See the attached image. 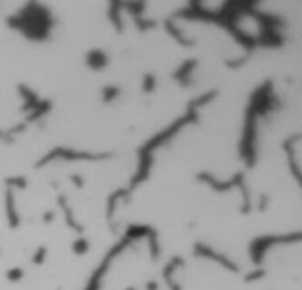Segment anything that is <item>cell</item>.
<instances>
[{
    "instance_id": "cell-1",
    "label": "cell",
    "mask_w": 302,
    "mask_h": 290,
    "mask_svg": "<svg viewBox=\"0 0 302 290\" xmlns=\"http://www.w3.org/2000/svg\"><path fill=\"white\" fill-rule=\"evenodd\" d=\"M55 157H62L65 161H99V159H106L110 157V154H90V152H80L74 149H65V147H57L50 154H46L39 163H36L37 168L45 166L46 163H50Z\"/></svg>"
},
{
    "instance_id": "cell-2",
    "label": "cell",
    "mask_w": 302,
    "mask_h": 290,
    "mask_svg": "<svg viewBox=\"0 0 302 290\" xmlns=\"http://www.w3.org/2000/svg\"><path fill=\"white\" fill-rule=\"evenodd\" d=\"M301 232H295L294 235H267V237H258L251 242V255H253V262L256 266H260L263 258V253L267 251L269 246H272L274 242H290V241H301Z\"/></svg>"
},
{
    "instance_id": "cell-3",
    "label": "cell",
    "mask_w": 302,
    "mask_h": 290,
    "mask_svg": "<svg viewBox=\"0 0 302 290\" xmlns=\"http://www.w3.org/2000/svg\"><path fill=\"white\" fill-rule=\"evenodd\" d=\"M194 255L196 257H205V258H212L214 262L221 264L223 267H226V269H230L232 273H239V266L237 264H234L230 258H226L225 255L221 253H216V251L210 248V246L207 244H201V242H196V246H194Z\"/></svg>"
},
{
    "instance_id": "cell-4",
    "label": "cell",
    "mask_w": 302,
    "mask_h": 290,
    "mask_svg": "<svg viewBox=\"0 0 302 290\" xmlns=\"http://www.w3.org/2000/svg\"><path fill=\"white\" fill-rule=\"evenodd\" d=\"M129 242H131V241H129L127 237H125L124 241L121 242V244H117V246H115V248H113L112 251H110V253H108V257L105 258V262L101 264V267L96 271V273H94V276H92V278H90V283H89V287H87V290H99V282H101V276H103V273H105V271H106V267L110 266V260H112V258L115 257V255H117V253H121V251L124 250L125 246L129 244Z\"/></svg>"
},
{
    "instance_id": "cell-5",
    "label": "cell",
    "mask_w": 302,
    "mask_h": 290,
    "mask_svg": "<svg viewBox=\"0 0 302 290\" xmlns=\"http://www.w3.org/2000/svg\"><path fill=\"white\" fill-rule=\"evenodd\" d=\"M198 181H203V182H209L210 186L214 188V191H228L235 186H239L242 181H244V173L239 172L237 175H234V179H230L226 182H219L210 175V173H198Z\"/></svg>"
},
{
    "instance_id": "cell-6",
    "label": "cell",
    "mask_w": 302,
    "mask_h": 290,
    "mask_svg": "<svg viewBox=\"0 0 302 290\" xmlns=\"http://www.w3.org/2000/svg\"><path fill=\"white\" fill-rule=\"evenodd\" d=\"M87 66L94 71H101L108 66V55L103 50H90L87 53Z\"/></svg>"
},
{
    "instance_id": "cell-7",
    "label": "cell",
    "mask_w": 302,
    "mask_h": 290,
    "mask_svg": "<svg viewBox=\"0 0 302 290\" xmlns=\"http://www.w3.org/2000/svg\"><path fill=\"white\" fill-rule=\"evenodd\" d=\"M184 266V260H182L181 257H174L172 260H170V264L165 267V271H163V278H165L166 285L170 287V290H181V285L179 283L174 282V278H172V274H174L175 267H182Z\"/></svg>"
},
{
    "instance_id": "cell-8",
    "label": "cell",
    "mask_w": 302,
    "mask_h": 290,
    "mask_svg": "<svg viewBox=\"0 0 302 290\" xmlns=\"http://www.w3.org/2000/svg\"><path fill=\"white\" fill-rule=\"evenodd\" d=\"M5 216H7V223L11 228H16L20 225V218L16 214V209H14V195H12V190L5 191Z\"/></svg>"
},
{
    "instance_id": "cell-9",
    "label": "cell",
    "mask_w": 302,
    "mask_h": 290,
    "mask_svg": "<svg viewBox=\"0 0 302 290\" xmlns=\"http://www.w3.org/2000/svg\"><path fill=\"white\" fill-rule=\"evenodd\" d=\"M194 68H196V61H185L184 64H182L181 68L174 72V80L181 81L182 87H187V85H191L189 74H191V71H193Z\"/></svg>"
},
{
    "instance_id": "cell-10",
    "label": "cell",
    "mask_w": 302,
    "mask_h": 290,
    "mask_svg": "<svg viewBox=\"0 0 302 290\" xmlns=\"http://www.w3.org/2000/svg\"><path fill=\"white\" fill-rule=\"evenodd\" d=\"M18 90H20V94L25 97V105L21 106V112H32V110H36L37 105H39V99H37V96L34 94V90L28 89L27 85H20Z\"/></svg>"
},
{
    "instance_id": "cell-11",
    "label": "cell",
    "mask_w": 302,
    "mask_h": 290,
    "mask_svg": "<svg viewBox=\"0 0 302 290\" xmlns=\"http://www.w3.org/2000/svg\"><path fill=\"white\" fill-rule=\"evenodd\" d=\"M59 206H60V209L64 211L65 223H67L71 228L76 230L78 234H81V232H83V226H81L80 223H76V219H74V216H73V209L67 206V200H65V197H59Z\"/></svg>"
},
{
    "instance_id": "cell-12",
    "label": "cell",
    "mask_w": 302,
    "mask_h": 290,
    "mask_svg": "<svg viewBox=\"0 0 302 290\" xmlns=\"http://www.w3.org/2000/svg\"><path fill=\"white\" fill-rule=\"evenodd\" d=\"M165 27H166V30L170 32V36L174 37V39H177V43H181L182 46H193L194 45V41H191V39H187V37H184V34L179 30L177 27L174 25V20L170 18V20H166L165 21Z\"/></svg>"
},
{
    "instance_id": "cell-13",
    "label": "cell",
    "mask_w": 302,
    "mask_h": 290,
    "mask_svg": "<svg viewBox=\"0 0 302 290\" xmlns=\"http://www.w3.org/2000/svg\"><path fill=\"white\" fill-rule=\"evenodd\" d=\"M156 234V230L150 228V226H129L127 232H125V237L131 241V239L134 237H152V235Z\"/></svg>"
},
{
    "instance_id": "cell-14",
    "label": "cell",
    "mask_w": 302,
    "mask_h": 290,
    "mask_svg": "<svg viewBox=\"0 0 302 290\" xmlns=\"http://www.w3.org/2000/svg\"><path fill=\"white\" fill-rule=\"evenodd\" d=\"M124 7V4L122 2H112V5H110V18H112V23L113 27H115V30L117 32H122L124 30V27H122V21H121V9Z\"/></svg>"
},
{
    "instance_id": "cell-15",
    "label": "cell",
    "mask_w": 302,
    "mask_h": 290,
    "mask_svg": "<svg viewBox=\"0 0 302 290\" xmlns=\"http://www.w3.org/2000/svg\"><path fill=\"white\" fill-rule=\"evenodd\" d=\"M127 190H117L115 193H112L108 197V204H106V216L112 219L113 213H115V206H117V200H121L122 197H127Z\"/></svg>"
},
{
    "instance_id": "cell-16",
    "label": "cell",
    "mask_w": 302,
    "mask_h": 290,
    "mask_svg": "<svg viewBox=\"0 0 302 290\" xmlns=\"http://www.w3.org/2000/svg\"><path fill=\"white\" fill-rule=\"evenodd\" d=\"M52 108V101H39V105H37L36 110H32V112L28 113V117H27V122L25 124H28V122H34L37 121L39 117H43L48 110Z\"/></svg>"
},
{
    "instance_id": "cell-17",
    "label": "cell",
    "mask_w": 302,
    "mask_h": 290,
    "mask_svg": "<svg viewBox=\"0 0 302 290\" xmlns=\"http://www.w3.org/2000/svg\"><path fill=\"white\" fill-rule=\"evenodd\" d=\"M216 96H218V90H210V92H207V94H201V96H198L196 99L191 101L189 105H187V110H194V112H196L198 106H203V105H207V103H210Z\"/></svg>"
},
{
    "instance_id": "cell-18",
    "label": "cell",
    "mask_w": 302,
    "mask_h": 290,
    "mask_svg": "<svg viewBox=\"0 0 302 290\" xmlns=\"http://www.w3.org/2000/svg\"><path fill=\"white\" fill-rule=\"evenodd\" d=\"M27 179L23 175H16V177H7L5 179V186H7V190H25L27 188Z\"/></svg>"
},
{
    "instance_id": "cell-19",
    "label": "cell",
    "mask_w": 302,
    "mask_h": 290,
    "mask_svg": "<svg viewBox=\"0 0 302 290\" xmlns=\"http://www.w3.org/2000/svg\"><path fill=\"white\" fill-rule=\"evenodd\" d=\"M119 94H121V87H117V85H108V87L103 89V101H105V103H112V101L117 99Z\"/></svg>"
},
{
    "instance_id": "cell-20",
    "label": "cell",
    "mask_w": 302,
    "mask_h": 290,
    "mask_svg": "<svg viewBox=\"0 0 302 290\" xmlns=\"http://www.w3.org/2000/svg\"><path fill=\"white\" fill-rule=\"evenodd\" d=\"M124 7L127 9L134 18H140L141 12L145 11V4H143V2H129V4H124Z\"/></svg>"
},
{
    "instance_id": "cell-21",
    "label": "cell",
    "mask_w": 302,
    "mask_h": 290,
    "mask_svg": "<svg viewBox=\"0 0 302 290\" xmlns=\"http://www.w3.org/2000/svg\"><path fill=\"white\" fill-rule=\"evenodd\" d=\"M46 257H48V248H46V246H39L32 255V262L36 264V266H41V264L46 260Z\"/></svg>"
},
{
    "instance_id": "cell-22",
    "label": "cell",
    "mask_w": 302,
    "mask_h": 290,
    "mask_svg": "<svg viewBox=\"0 0 302 290\" xmlns=\"http://www.w3.org/2000/svg\"><path fill=\"white\" fill-rule=\"evenodd\" d=\"M89 241L87 239H83V237H80V239H76V241L73 242V251L76 255H85L87 251H89Z\"/></svg>"
},
{
    "instance_id": "cell-23",
    "label": "cell",
    "mask_w": 302,
    "mask_h": 290,
    "mask_svg": "<svg viewBox=\"0 0 302 290\" xmlns=\"http://www.w3.org/2000/svg\"><path fill=\"white\" fill-rule=\"evenodd\" d=\"M5 278L12 283L20 282V280L23 278V269H21V267H12V269H9L7 273H5Z\"/></svg>"
},
{
    "instance_id": "cell-24",
    "label": "cell",
    "mask_w": 302,
    "mask_h": 290,
    "mask_svg": "<svg viewBox=\"0 0 302 290\" xmlns=\"http://www.w3.org/2000/svg\"><path fill=\"white\" fill-rule=\"evenodd\" d=\"M141 89H143V92H152V90L156 89V76H154V74H145Z\"/></svg>"
},
{
    "instance_id": "cell-25",
    "label": "cell",
    "mask_w": 302,
    "mask_h": 290,
    "mask_svg": "<svg viewBox=\"0 0 302 290\" xmlns=\"http://www.w3.org/2000/svg\"><path fill=\"white\" fill-rule=\"evenodd\" d=\"M134 25H136L138 28H140L141 32H143V30H149V28H154L156 27V21L154 20H143V18H134Z\"/></svg>"
},
{
    "instance_id": "cell-26",
    "label": "cell",
    "mask_w": 302,
    "mask_h": 290,
    "mask_svg": "<svg viewBox=\"0 0 302 290\" xmlns=\"http://www.w3.org/2000/svg\"><path fill=\"white\" fill-rule=\"evenodd\" d=\"M263 274H265V271L263 269H256V271H253V273H249V274H246L244 276V282H254V280H260V278H263Z\"/></svg>"
},
{
    "instance_id": "cell-27",
    "label": "cell",
    "mask_w": 302,
    "mask_h": 290,
    "mask_svg": "<svg viewBox=\"0 0 302 290\" xmlns=\"http://www.w3.org/2000/svg\"><path fill=\"white\" fill-rule=\"evenodd\" d=\"M267 204H269V197H267V195H260V200H258V209L265 211Z\"/></svg>"
},
{
    "instance_id": "cell-28",
    "label": "cell",
    "mask_w": 302,
    "mask_h": 290,
    "mask_svg": "<svg viewBox=\"0 0 302 290\" xmlns=\"http://www.w3.org/2000/svg\"><path fill=\"white\" fill-rule=\"evenodd\" d=\"M244 62H246V57H242L239 61H226V66H228V68H241Z\"/></svg>"
},
{
    "instance_id": "cell-29",
    "label": "cell",
    "mask_w": 302,
    "mask_h": 290,
    "mask_svg": "<svg viewBox=\"0 0 302 290\" xmlns=\"http://www.w3.org/2000/svg\"><path fill=\"white\" fill-rule=\"evenodd\" d=\"M71 181H73L78 188H83V184H85L83 179H81V175H71Z\"/></svg>"
},
{
    "instance_id": "cell-30",
    "label": "cell",
    "mask_w": 302,
    "mask_h": 290,
    "mask_svg": "<svg viewBox=\"0 0 302 290\" xmlns=\"http://www.w3.org/2000/svg\"><path fill=\"white\" fill-rule=\"evenodd\" d=\"M43 221L45 223H52L53 221V213L50 211V213H45V216H43Z\"/></svg>"
},
{
    "instance_id": "cell-31",
    "label": "cell",
    "mask_w": 302,
    "mask_h": 290,
    "mask_svg": "<svg viewBox=\"0 0 302 290\" xmlns=\"http://www.w3.org/2000/svg\"><path fill=\"white\" fill-rule=\"evenodd\" d=\"M147 290H159V285H157V282H149L145 285Z\"/></svg>"
},
{
    "instance_id": "cell-32",
    "label": "cell",
    "mask_w": 302,
    "mask_h": 290,
    "mask_svg": "<svg viewBox=\"0 0 302 290\" xmlns=\"http://www.w3.org/2000/svg\"><path fill=\"white\" fill-rule=\"evenodd\" d=\"M125 290H136V289H134V287H127Z\"/></svg>"
}]
</instances>
